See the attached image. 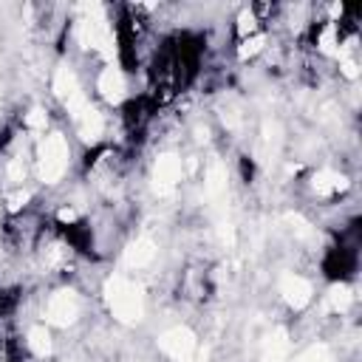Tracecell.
Returning <instances> with one entry per match:
<instances>
[{"mask_svg":"<svg viewBox=\"0 0 362 362\" xmlns=\"http://www.w3.org/2000/svg\"><path fill=\"white\" fill-rule=\"evenodd\" d=\"M71 147L62 133H48L37 150H34V173L42 178V184H54L68 173Z\"/></svg>","mask_w":362,"mask_h":362,"instance_id":"1","label":"cell"}]
</instances>
